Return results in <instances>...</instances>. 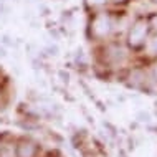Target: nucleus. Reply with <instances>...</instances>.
<instances>
[{
	"label": "nucleus",
	"mask_w": 157,
	"mask_h": 157,
	"mask_svg": "<svg viewBox=\"0 0 157 157\" xmlns=\"http://www.w3.org/2000/svg\"><path fill=\"white\" fill-rule=\"evenodd\" d=\"M151 27H152V28H154V30L157 32V15L152 17V20H151Z\"/></svg>",
	"instance_id": "7"
},
{
	"label": "nucleus",
	"mask_w": 157,
	"mask_h": 157,
	"mask_svg": "<svg viewBox=\"0 0 157 157\" xmlns=\"http://www.w3.org/2000/svg\"><path fill=\"white\" fill-rule=\"evenodd\" d=\"M113 2H116V3H122V2H126V0H113Z\"/></svg>",
	"instance_id": "9"
},
{
	"label": "nucleus",
	"mask_w": 157,
	"mask_h": 157,
	"mask_svg": "<svg viewBox=\"0 0 157 157\" xmlns=\"http://www.w3.org/2000/svg\"><path fill=\"white\" fill-rule=\"evenodd\" d=\"M152 2H155V3H157V0H152Z\"/></svg>",
	"instance_id": "10"
},
{
	"label": "nucleus",
	"mask_w": 157,
	"mask_h": 157,
	"mask_svg": "<svg viewBox=\"0 0 157 157\" xmlns=\"http://www.w3.org/2000/svg\"><path fill=\"white\" fill-rule=\"evenodd\" d=\"M108 0H86L88 7H93V8H98V7H103Z\"/></svg>",
	"instance_id": "6"
},
{
	"label": "nucleus",
	"mask_w": 157,
	"mask_h": 157,
	"mask_svg": "<svg viewBox=\"0 0 157 157\" xmlns=\"http://www.w3.org/2000/svg\"><path fill=\"white\" fill-rule=\"evenodd\" d=\"M152 76H154V78L157 79V63L154 65V68H152Z\"/></svg>",
	"instance_id": "8"
},
{
	"label": "nucleus",
	"mask_w": 157,
	"mask_h": 157,
	"mask_svg": "<svg viewBox=\"0 0 157 157\" xmlns=\"http://www.w3.org/2000/svg\"><path fill=\"white\" fill-rule=\"evenodd\" d=\"M146 45H147V50H149L151 55H157V36H155V38H151V40H147Z\"/></svg>",
	"instance_id": "5"
},
{
	"label": "nucleus",
	"mask_w": 157,
	"mask_h": 157,
	"mask_svg": "<svg viewBox=\"0 0 157 157\" xmlns=\"http://www.w3.org/2000/svg\"><path fill=\"white\" fill-rule=\"evenodd\" d=\"M113 32V18L109 13H96L91 20V35L98 38V40H103Z\"/></svg>",
	"instance_id": "2"
},
{
	"label": "nucleus",
	"mask_w": 157,
	"mask_h": 157,
	"mask_svg": "<svg viewBox=\"0 0 157 157\" xmlns=\"http://www.w3.org/2000/svg\"><path fill=\"white\" fill-rule=\"evenodd\" d=\"M36 152V147L33 142H28V141H23L18 144L17 147V157H33Z\"/></svg>",
	"instance_id": "4"
},
{
	"label": "nucleus",
	"mask_w": 157,
	"mask_h": 157,
	"mask_svg": "<svg viewBox=\"0 0 157 157\" xmlns=\"http://www.w3.org/2000/svg\"><path fill=\"white\" fill-rule=\"evenodd\" d=\"M147 35H149V22L144 18H139L131 25L129 33H127V43L132 48H139V46L146 45Z\"/></svg>",
	"instance_id": "1"
},
{
	"label": "nucleus",
	"mask_w": 157,
	"mask_h": 157,
	"mask_svg": "<svg viewBox=\"0 0 157 157\" xmlns=\"http://www.w3.org/2000/svg\"><path fill=\"white\" fill-rule=\"evenodd\" d=\"M127 61V50L124 46L117 45V43H111L104 48V63L111 68H117L122 66Z\"/></svg>",
	"instance_id": "3"
}]
</instances>
